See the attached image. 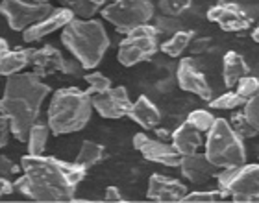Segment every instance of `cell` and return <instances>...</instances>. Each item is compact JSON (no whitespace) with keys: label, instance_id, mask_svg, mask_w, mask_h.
I'll list each match as a JSON object with an SVG mask.
<instances>
[{"label":"cell","instance_id":"cell-1","mask_svg":"<svg viewBox=\"0 0 259 203\" xmlns=\"http://www.w3.org/2000/svg\"><path fill=\"white\" fill-rule=\"evenodd\" d=\"M21 170L15 190L33 201H74L76 187L87 172L76 163L30 154L21 159Z\"/></svg>","mask_w":259,"mask_h":203},{"label":"cell","instance_id":"cell-2","mask_svg":"<svg viewBox=\"0 0 259 203\" xmlns=\"http://www.w3.org/2000/svg\"><path fill=\"white\" fill-rule=\"evenodd\" d=\"M50 85L35 72H17L8 76L0 109L10 118L11 135L19 142H26L28 133L39 118L41 104L50 94Z\"/></svg>","mask_w":259,"mask_h":203},{"label":"cell","instance_id":"cell-3","mask_svg":"<svg viewBox=\"0 0 259 203\" xmlns=\"http://www.w3.org/2000/svg\"><path fill=\"white\" fill-rule=\"evenodd\" d=\"M61 43L83 69H95L109 48L104 24L95 19H72L61 30Z\"/></svg>","mask_w":259,"mask_h":203},{"label":"cell","instance_id":"cell-4","mask_svg":"<svg viewBox=\"0 0 259 203\" xmlns=\"http://www.w3.org/2000/svg\"><path fill=\"white\" fill-rule=\"evenodd\" d=\"M91 94L78 87L58 89L52 94L47 124L54 135H69L83 129L91 120Z\"/></svg>","mask_w":259,"mask_h":203},{"label":"cell","instance_id":"cell-5","mask_svg":"<svg viewBox=\"0 0 259 203\" xmlns=\"http://www.w3.org/2000/svg\"><path fill=\"white\" fill-rule=\"evenodd\" d=\"M204 154L217 168H232L246 163L243 139L224 118H215V124L207 131Z\"/></svg>","mask_w":259,"mask_h":203},{"label":"cell","instance_id":"cell-6","mask_svg":"<svg viewBox=\"0 0 259 203\" xmlns=\"http://www.w3.org/2000/svg\"><path fill=\"white\" fill-rule=\"evenodd\" d=\"M222 198L232 196L233 201H259V165H239L222 168L217 174Z\"/></svg>","mask_w":259,"mask_h":203},{"label":"cell","instance_id":"cell-7","mask_svg":"<svg viewBox=\"0 0 259 203\" xmlns=\"http://www.w3.org/2000/svg\"><path fill=\"white\" fill-rule=\"evenodd\" d=\"M102 17L117 28V32L130 33L152 21L154 6L152 0H113L102 10Z\"/></svg>","mask_w":259,"mask_h":203},{"label":"cell","instance_id":"cell-8","mask_svg":"<svg viewBox=\"0 0 259 203\" xmlns=\"http://www.w3.org/2000/svg\"><path fill=\"white\" fill-rule=\"evenodd\" d=\"M157 52V32L150 24L139 26L126 33V37L120 41L117 59L124 67H134V65L150 59Z\"/></svg>","mask_w":259,"mask_h":203},{"label":"cell","instance_id":"cell-9","mask_svg":"<svg viewBox=\"0 0 259 203\" xmlns=\"http://www.w3.org/2000/svg\"><path fill=\"white\" fill-rule=\"evenodd\" d=\"M54 11L50 2H35V0H2L0 15H4L11 30L24 32L35 22L43 21Z\"/></svg>","mask_w":259,"mask_h":203},{"label":"cell","instance_id":"cell-10","mask_svg":"<svg viewBox=\"0 0 259 203\" xmlns=\"http://www.w3.org/2000/svg\"><path fill=\"white\" fill-rule=\"evenodd\" d=\"M30 65H32L33 72L39 78L56 74V72H63L67 76H80L81 69H83L80 63L65 59L63 54L56 48V46H52V44H45L41 48L33 50Z\"/></svg>","mask_w":259,"mask_h":203},{"label":"cell","instance_id":"cell-11","mask_svg":"<svg viewBox=\"0 0 259 203\" xmlns=\"http://www.w3.org/2000/svg\"><path fill=\"white\" fill-rule=\"evenodd\" d=\"M93 109L100 115L102 118L109 120H117V118L128 117L132 102H130L128 91L126 87H111L106 92H93L91 94Z\"/></svg>","mask_w":259,"mask_h":203},{"label":"cell","instance_id":"cell-12","mask_svg":"<svg viewBox=\"0 0 259 203\" xmlns=\"http://www.w3.org/2000/svg\"><path fill=\"white\" fill-rule=\"evenodd\" d=\"M207 19L217 22L224 32H243L252 26V17L235 2L221 0L207 10Z\"/></svg>","mask_w":259,"mask_h":203},{"label":"cell","instance_id":"cell-13","mask_svg":"<svg viewBox=\"0 0 259 203\" xmlns=\"http://www.w3.org/2000/svg\"><path fill=\"white\" fill-rule=\"evenodd\" d=\"M134 148L139 150L143 154V157L146 161H152V163H159V165L170 166V168L180 166V163H182V154L174 146L165 144L161 140L150 139L146 133L135 135Z\"/></svg>","mask_w":259,"mask_h":203},{"label":"cell","instance_id":"cell-14","mask_svg":"<svg viewBox=\"0 0 259 203\" xmlns=\"http://www.w3.org/2000/svg\"><path fill=\"white\" fill-rule=\"evenodd\" d=\"M176 78H178V85L187 92H193L196 96H200L202 100L211 102L213 100V89L207 83L205 76L202 70L196 69L194 59L184 58L180 61L178 69H176Z\"/></svg>","mask_w":259,"mask_h":203},{"label":"cell","instance_id":"cell-15","mask_svg":"<svg viewBox=\"0 0 259 203\" xmlns=\"http://www.w3.org/2000/svg\"><path fill=\"white\" fill-rule=\"evenodd\" d=\"M72 19H76V17L70 10H67L63 6L61 8H54V11L49 17H45L43 21L35 22V24H32V26L22 32V41L24 43H35L39 39L54 33L56 30H63Z\"/></svg>","mask_w":259,"mask_h":203},{"label":"cell","instance_id":"cell-16","mask_svg":"<svg viewBox=\"0 0 259 203\" xmlns=\"http://www.w3.org/2000/svg\"><path fill=\"white\" fill-rule=\"evenodd\" d=\"M187 194V187L178 179H172L168 176L161 174H152L150 181H148V199L154 201H182L184 196Z\"/></svg>","mask_w":259,"mask_h":203},{"label":"cell","instance_id":"cell-17","mask_svg":"<svg viewBox=\"0 0 259 203\" xmlns=\"http://www.w3.org/2000/svg\"><path fill=\"white\" fill-rule=\"evenodd\" d=\"M180 168H182L184 177H187L193 185H204L209 177L219 174V168L213 163H209L205 154H198V151L191 155H182Z\"/></svg>","mask_w":259,"mask_h":203},{"label":"cell","instance_id":"cell-18","mask_svg":"<svg viewBox=\"0 0 259 203\" xmlns=\"http://www.w3.org/2000/svg\"><path fill=\"white\" fill-rule=\"evenodd\" d=\"M128 117L137 122L143 129H154L157 128V124L161 122V113L156 107V104H152L146 96H139L135 104L130 107Z\"/></svg>","mask_w":259,"mask_h":203},{"label":"cell","instance_id":"cell-19","mask_svg":"<svg viewBox=\"0 0 259 203\" xmlns=\"http://www.w3.org/2000/svg\"><path fill=\"white\" fill-rule=\"evenodd\" d=\"M172 146L182 155H191L202 146V133L187 120L172 131Z\"/></svg>","mask_w":259,"mask_h":203},{"label":"cell","instance_id":"cell-20","mask_svg":"<svg viewBox=\"0 0 259 203\" xmlns=\"http://www.w3.org/2000/svg\"><path fill=\"white\" fill-rule=\"evenodd\" d=\"M244 76H248V65L237 52H228L222 63V80L228 89H233Z\"/></svg>","mask_w":259,"mask_h":203},{"label":"cell","instance_id":"cell-21","mask_svg":"<svg viewBox=\"0 0 259 203\" xmlns=\"http://www.w3.org/2000/svg\"><path fill=\"white\" fill-rule=\"evenodd\" d=\"M33 48H17L6 50L0 54V76H11L17 72H22L30 65Z\"/></svg>","mask_w":259,"mask_h":203},{"label":"cell","instance_id":"cell-22","mask_svg":"<svg viewBox=\"0 0 259 203\" xmlns=\"http://www.w3.org/2000/svg\"><path fill=\"white\" fill-rule=\"evenodd\" d=\"M104 157V146L98 144V142H93V140H83L80 151L76 155L74 163L80 165L81 168L89 170L91 166H95L97 163H100Z\"/></svg>","mask_w":259,"mask_h":203},{"label":"cell","instance_id":"cell-23","mask_svg":"<svg viewBox=\"0 0 259 203\" xmlns=\"http://www.w3.org/2000/svg\"><path fill=\"white\" fill-rule=\"evenodd\" d=\"M50 128L49 124L35 122L28 133V154L30 155H43L45 148H47V140H49Z\"/></svg>","mask_w":259,"mask_h":203},{"label":"cell","instance_id":"cell-24","mask_svg":"<svg viewBox=\"0 0 259 203\" xmlns=\"http://www.w3.org/2000/svg\"><path fill=\"white\" fill-rule=\"evenodd\" d=\"M60 2L63 8L70 10L74 17H80V19H91L106 4V0H60Z\"/></svg>","mask_w":259,"mask_h":203},{"label":"cell","instance_id":"cell-25","mask_svg":"<svg viewBox=\"0 0 259 203\" xmlns=\"http://www.w3.org/2000/svg\"><path fill=\"white\" fill-rule=\"evenodd\" d=\"M191 41H193V32L191 30H180L174 35H170L165 43H161L159 48H161L163 54H167L170 58H178L185 48H189Z\"/></svg>","mask_w":259,"mask_h":203},{"label":"cell","instance_id":"cell-26","mask_svg":"<svg viewBox=\"0 0 259 203\" xmlns=\"http://www.w3.org/2000/svg\"><path fill=\"white\" fill-rule=\"evenodd\" d=\"M187 122L198 129L200 133H207V131L211 129V126L215 124V117H213L209 111H204V109H194V111L189 113Z\"/></svg>","mask_w":259,"mask_h":203},{"label":"cell","instance_id":"cell-27","mask_svg":"<svg viewBox=\"0 0 259 203\" xmlns=\"http://www.w3.org/2000/svg\"><path fill=\"white\" fill-rule=\"evenodd\" d=\"M230 126H232L233 131H235L241 139H252V137L257 135V129L250 124V120L246 118L244 113H235L232 117V124H230Z\"/></svg>","mask_w":259,"mask_h":203},{"label":"cell","instance_id":"cell-28","mask_svg":"<svg viewBox=\"0 0 259 203\" xmlns=\"http://www.w3.org/2000/svg\"><path fill=\"white\" fill-rule=\"evenodd\" d=\"M157 35H174L176 32L182 30V22L178 17L172 15H159L154 22Z\"/></svg>","mask_w":259,"mask_h":203},{"label":"cell","instance_id":"cell-29","mask_svg":"<svg viewBox=\"0 0 259 203\" xmlns=\"http://www.w3.org/2000/svg\"><path fill=\"white\" fill-rule=\"evenodd\" d=\"M244 104H246V100H244L237 91L235 92L230 91V92H226V94H222V96L215 98V100H211L209 106L213 107V109H235V107L244 106Z\"/></svg>","mask_w":259,"mask_h":203},{"label":"cell","instance_id":"cell-30","mask_svg":"<svg viewBox=\"0 0 259 203\" xmlns=\"http://www.w3.org/2000/svg\"><path fill=\"white\" fill-rule=\"evenodd\" d=\"M83 80H85V83L89 85V89H87L89 94H93V92H106L111 89V80H109L108 76L100 74V72L85 74L83 76Z\"/></svg>","mask_w":259,"mask_h":203},{"label":"cell","instance_id":"cell-31","mask_svg":"<svg viewBox=\"0 0 259 203\" xmlns=\"http://www.w3.org/2000/svg\"><path fill=\"white\" fill-rule=\"evenodd\" d=\"M235 87H237L239 94H241L244 100L248 102V100H252L254 96H257V92H259V78H255V76H244L243 80L239 81Z\"/></svg>","mask_w":259,"mask_h":203},{"label":"cell","instance_id":"cell-32","mask_svg":"<svg viewBox=\"0 0 259 203\" xmlns=\"http://www.w3.org/2000/svg\"><path fill=\"white\" fill-rule=\"evenodd\" d=\"M157 2H159V10L163 15L180 17L189 8L193 0H157Z\"/></svg>","mask_w":259,"mask_h":203},{"label":"cell","instance_id":"cell-33","mask_svg":"<svg viewBox=\"0 0 259 203\" xmlns=\"http://www.w3.org/2000/svg\"><path fill=\"white\" fill-rule=\"evenodd\" d=\"M219 199H222L221 190H207V192L196 190V192L185 194L182 201H219Z\"/></svg>","mask_w":259,"mask_h":203},{"label":"cell","instance_id":"cell-34","mask_svg":"<svg viewBox=\"0 0 259 203\" xmlns=\"http://www.w3.org/2000/svg\"><path fill=\"white\" fill-rule=\"evenodd\" d=\"M243 113L246 115V118L250 120V124L257 129V133H259V94L244 104V111Z\"/></svg>","mask_w":259,"mask_h":203},{"label":"cell","instance_id":"cell-35","mask_svg":"<svg viewBox=\"0 0 259 203\" xmlns=\"http://www.w3.org/2000/svg\"><path fill=\"white\" fill-rule=\"evenodd\" d=\"M21 172V165H15L6 155H0V177H15Z\"/></svg>","mask_w":259,"mask_h":203},{"label":"cell","instance_id":"cell-36","mask_svg":"<svg viewBox=\"0 0 259 203\" xmlns=\"http://www.w3.org/2000/svg\"><path fill=\"white\" fill-rule=\"evenodd\" d=\"M10 133H11L10 118L6 117V113L0 109V148H4V146L8 144V140H10Z\"/></svg>","mask_w":259,"mask_h":203},{"label":"cell","instance_id":"cell-37","mask_svg":"<svg viewBox=\"0 0 259 203\" xmlns=\"http://www.w3.org/2000/svg\"><path fill=\"white\" fill-rule=\"evenodd\" d=\"M209 44H211L209 37L198 39V41H194V43L191 44V52H193V54H202V52H205V50L209 48Z\"/></svg>","mask_w":259,"mask_h":203},{"label":"cell","instance_id":"cell-38","mask_svg":"<svg viewBox=\"0 0 259 203\" xmlns=\"http://www.w3.org/2000/svg\"><path fill=\"white\" fill-rule=\"evenodd\" d=\"M15 192V185L8 179V177H0V198L8 196V194Z\"/></svg>","mask_w":259,"mask_h":203},{"label":"cell","instance_id":"cell-39","mask_svg":"<svg viewBox=\"0 0 259 203\" xmlns=\"http://www.w3.org/2000/svg\"><path fill=\"white\" fill-rule=\"evenodd\" d=\"M104 199L106 201H122V196H120V190L117 187H108L106 194H104Z\"/></svg>","mask_w":259,"mask_h":203},{"label":"cell","instance_id":"cell-40","mask_svg":"<svg viewBox=\"0 0 259 203\" xmlns=\"http://www.w3.org/2000/svg\"><path fill=\"white\" fill-rule=\"evenodd\" d=\"M6 50H10V44H8V41L4 37H0V54L6 52Z\"/></svg>","mask_w":259,"mask_h":203},{"label":"cell","instance_id":"cell-41","mask_svg":"<svg viewBox=\"0 0 259 203\" xmlns=\"http://www.w3.org/2000/svg\"><path fill=\"white\" fill-rule=\"evenodd\" d=\"M252 39H254L255 43L259 44V24H257V28H255L254 32H252Z\"/></svg>","mask_w":259,"mask_h":203},{"label":"cell","instance_id":"cell-42","mask_svg":"<svg viewBox=\"0 0 259 203\" xmlns=\"http://www.w3.org/2000/svg\"><path fill=\"white\" fill-rule=\"evenodd\" d=\"M35 2H50V0H35Z\"/></svg>","mask_w":259,"mask_h":203}]
</instances>
